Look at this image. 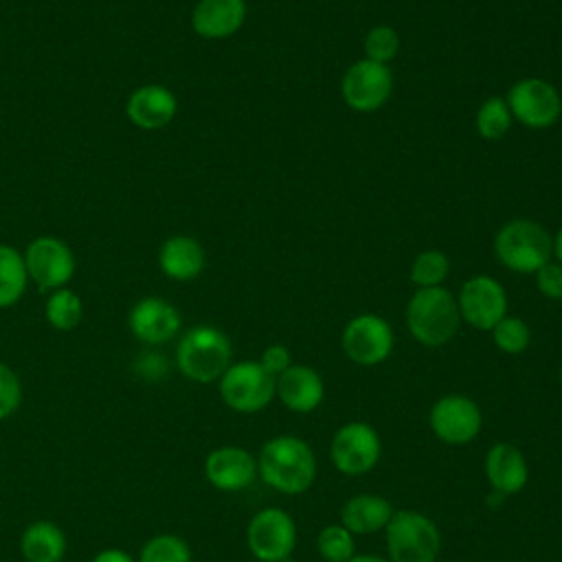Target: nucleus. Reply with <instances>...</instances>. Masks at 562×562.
Segmentation results:
<instances>
[{
    "mask_svg": "<svg viewBox=\"0 0 562 562\" xmlns=\"http://www.w3.org/2000/svg\"><path fill=\"white\" fill-rule=\"evenodd\" d=\"M257 472L274 492L299 496L312 487L318 463L305 439L296 435H277L261 446L257 454Z\"/></svg>",
    "mask_w": 562,
    "mask_h": 562,
    "instance_id": "nucleus-1",
    "label": "nucleus"
},
{
    "mask_svg": "<svg viewBox=\"0 0 562 562\" xmlns=\"http://www.w3.org/2000/svg\"><path fill=\"white\" fill-rule=\"evenodd\" d=\"M231 362V340L213 325H195L187 329L176 345V367L191 382H217Z\"/></svg>",
    "mask_w": 562,
    "mask_h": 562,
    "instance_id": "nucleus-2",
    "label": "nucleus"
},
{
    "mask_svg": "<svg viewBox=\"0 0 562 562\" xmlns=\"http://www.w3.org/2000/svg\"><path fill=\"white\" fill-rule=\"evenodd\" d=\"M461 325L457 299L441 285L419 288L406 305V327L424 347H441L454 338Z\"/></svg>",
    "mask_w": 562,
    "mask_h": 562,
    "instance_id": "nucleus-3",
    "label": "nucleus"
},
{
    "mask_svg": "<svg viewBox=\"0 0 562 562\" xmlns=\"http://www.w3.org/2000/svg\"><path fill=\"white\" fill-rule=\"evenodd\" d=\"M386 558L391 562H437L441 533L432 518L415 509H395L384 527Z\"/></svg>",
    "mask_w": 562,
    "mask_h": 562,
    "instance_id": "nucleus-4",
    "label": "nucleus"
},
{
    "mask_svg": "<svg viewBox=\"0 0 562 562\" xmlns=\"http://www.w3.org/2000/svg\"><path fill=\"white\" fill-rule=\"evenodd\" d=\"M498 261L514 272H536L553 255L551 235L531 220H512L494 237Z\"/></svg>",
    "mask_w": 562,
    "mask_h": 562,
    "instance_id": "nucleus-5",
    "label": "nucleus"
},
{
    "mask_svg": "<svg viewBox=\"0 0 562 562\" xmlns=\"http://www.w3.org/2000/svg\"><path fill=\"white\" fill-rule=\"evenodd\" d=\"M217 384L222 402L241 415L259 413L277 397V378L270 375L259 360L231 362Z\"/></svg>",
    "mask_w": 562,
    "mask_h": 562,
    "instance_id": "nucleus-6",
    "label": "nucleus"
},
{
    "mask_svg": "<svg viewBox=\"0 0 562 562\" xmlns=\"http://www.w3.org/2000/svg\"><path fill=\"white\" fill-rule=\"evenodd\" d=\"M296 522L281 507L259 509L246 527V547L259 562H285L296 547Z\"/></svg>",
    "mask_w": 562,
    "mask_h": 562,
    "instance_id": "nucleus-7",
    "label": "nucleus"
},
{
    "mask_svg": "<svg viewBox=\"0 0 562 562\" xmlns=\"http://www.w3.org/2000/svg\"><path fill=\"white\" fill-rule=\"evenodd\" d=\"M382 457L380 432L367 422L342 424L329 443V459L345 476L369 474Z\"/></svg>",
    "mask_w": 562,
    "mask_h": 562,
    "instance_id": "nucleus-8",
    "label": "nucleus"
},
{
    "mask_svg": "<svg viewBox=\"0 0 562 562\" xmlns=\"http://www.w3.org/2000/svg\"><path fill=\"white\" fill-rule=\"evenodd\" d=\"M428 426L439 441L448 446H468L483 430V413L472 397L450 393L430 406Z\"/></svg>",
    "mask_w": 562,
    "mask_h": 562,
    "instance_id": "nucleus-9",
    "label": "nucleus"
},
{
    "mask_svg": "<svg viewBox=\"0 0 562 562\" xmlns=\"http://www.w3.org/2000/svg\"><path fill=\"white\" fill-rule=\"evenodd\" d=\"M22 255L29 281H33L44 292L66 288L75 274V252L59 237L40 235L26 246Z\"/></svg>",
    "mask_w": 562,
    "mask_h": 562,
    "instance_id": "nucleus-10",
    "label": "nucleus"
},
{
    "mask_svg": "<svg viewBox=\"0 0 562 562\" xmlns=\"http://www.w3.org/2000/svg\"><path fill=\"white\" fill-rule=\"evenodd\" d=\"M340 345L351 362L360 367H375L391 356L395 336L382 316L360 314L345 325Z\"/></svg>",
    "mask_w": 562,
    "mask_h": 562,
    "instance_id": "nucleus-11",
    "label": "nucleus"
},
{
    "mask_svg": "<svg viewBox=\"0 0 562 562\" xmlns=\"http://www.w3.org/2000/svg\"><path fill=\"white\" fill-rule=\"evenodd\" d=\"M507 105L514 119L533 130H544L553 125L562 114V99L558 90L536 77L516 81L507 92Z\"/></svg>",
    "mask_w": 562,
    "mask_h": 562,
    "instance_id": "nucleus-12",
    "label": "nucleus"
},
{
    "mask_svg": "<svg viewBox=\"0 0 562 562\" xmlns=\"http://www.w3.org/2000/svg\"><path fill=\"white\" fill-rule=\"evenodd\" d=\"M342 99L356 112H373L386 103L393 90V72L386 64L360 59L342 77Z\"/></svg>",
    "mask_w": 562,
    "mask_h": 562,
    "instance_id": "nucleus-13",
    "label": "nucleus"
},
{
    "mask_svg": "<svg viewBox=\"0 0 562 562\" xmlns=\"http://www.w3.org/2000/svg\"><path fill=\"white\" fill-rule=\"evenodd\" d=\"M457 305L461 321L481 331H492V327L507 316V296L503 285L485 274L472 277L463 283Z\"/></svg>",
    "mask_w": 562,
    "mask_h": 562,
    "instance_id": "nucleus-14",
    "label": "nucleus"
},
{
    "mask_svg": "<svg viewBox=\"0 0 562 562\" xmlns=\"http://www.w3.org/2000/svg\"><path fill=\"white\" fill-rule=\"evenodd\" d=\"M127 325L132 336L138 342L147 347H158L176 338V334L180 331L182 318L178 307L167 299L143 296L132 305Z\"/></svg>",
    "mask_w": 562,
    "mask_h": 562,
    "instance_id": "nucleus-15",
    "label": "nucleus"
},
{
    "mask_svg": "<svg viewBox=\"0 0 562 562\" xmlns=\"http://www.w3.org/2000/svg\"><path fill=\"white\" fill-rule=\"evenodd\" d=\"M204 476L220 492H241L257 479V457L241 446H220L204 459Z\"/></svg>",
    "mask_w": 562,
    "mask_h": 562,
    "instance_id": "nucleus-16",
    "label": "nucleus"
},
{
    "mask_svg": "<svg viewBox=\"0 0 562 562\" xmlns=\"http://www.w3.org/2000/svg\"><path fill=\"white\" fill-rule=\"evenodd\" d=\"M485 479L496 496H514L525 490L529 481V465L522 450L509 441L490 446L485 454Z\"/></svg>",
    "mask_w": 562,
    "mask_h": 562,
    "instance_id": "nucleus-17",
    "label": "nucleus"
},
{
    "mask_svg": "<svg viewBox=\"0 0 562 562\" xmlns=\"http://www.w3.org/2000/svg\"><path fill=\"white\" fill-rule=\"evenodd\" d=\"M178 112L176 94L160 83H145L127 97L125 114L138 130L154 132L167 127Z\"/></svg>",
    "mask_w": 562,
    "mask_h": 562,
    "instance_id": "nucleus-18",
    "label": "nucleus"
},
{
    "mask_svg": "<svg viewBox=\"0 0 562 562\" xmlns=\"http://www.w3.org/2000/svg\"><path fill=\"white\" fill-rule=\"evenodd\" d=\"M277 397L288 411L305 415L323 404L325 382L316 369L292 362L277 378Z\"/></svg>",
    "mask_w": 562,
    "mask_h": 562,
    "instance_id": "nucleus-19",
    "label": "nucleus"
},
{
    "mask_svg": "<svg viewBox=\"0 0 562 562\" xmlns=\"http://www.w3.org/2000/svg\"><path fill=\"white\" fill-rule=\"evenodd\" d=\"M244 20V0H200L191 13V26L204 40L231 37L241 29Z\"/></svg>",
    "mask_w": 562,
    "mask_h": 562,
    "instance_id": "nucleus-20",
    "label": "nucleus"
},
{
    "mask_svg": "<svg viewBox=\"0 0 562 562\" xmlns=\"http://www.w3.org/2000/svg\"><path fill=\"white\" fill-rule=\"evenodd\" d=\"M204 248L195 237L171 235L158 250V266L173 281H191L204 270Z\"/></svg>",
    "mask_w": 562,
    "mask_h": 562,
    "instance_id": "nucleus-21",
    "label": "nucleus"
},
{
    "mask_svg": "<svg viewBox=\"0 0 562 562\" xmlns=\"http://www.w3.org/2000/svg\"><path fill=\"white\" fill-rule=\"evenodd\" d=\"M393 512L389 498L380 494H356L340 507V525L353 536H371L384 531Z\"/></svg>",
    "mask_w": 562,
    "mask_h": 562,
    "instance_id": "nucleus-22",
    "label": "nucleus"
},
{
    "mask_svg": "<svg viewBox=\"0 0 562 562\" xmlns=\"http://www.w3.org/2000/svg\"><path fill=\"white\" fill-rule=\"evenodd\" d=\"M66 549V533L53 520H33L20 536V553L26 562H61Z\"/></svg>",
    "mask_w": 562,
    "mask_h": 562,
    "instance_id": "nucleus-23",
    "label": "nucleus"
},
{
    "mask_svg": "<svg viewBox=\"0 0 562 562\" xmlns=\"http://www.w3.org/2000/svg\"><path fill=\"white\" fill-rule=\"evenodd\" d=\"M29 285V272L24 266V255L9 246L0 244V310L15 305Z\"/></svg>",
    "mask_w": 562,
    "mask_h": 562,
    "instance_id": "nucleus-24",
    "label": "nucleus"
},
{
    "mask_svg": "<svg viewBox=\"0 0 562 562\" xmlns=\"http://www.w3.org/2000/svg\"><path fill=\"white\" fill-rule=\"evenodd\" d=\"M44 318L53 329L70 331L83 318V301L70 288L53 290L44 303Z\"/></svg>",
    "mask_w": 562,
    "mask_h": 562,
    "instance_id": "nucleus-25",
    "label": "nucleus"
},
{
    "mask_svg": "<svg viewBox=\"0 0 562 562\" xmlns=\"http://www.w3.org/2000/svg\"><path fill=\"white\" fill-rule=\"evenodd\" d=\"M138 562H193L191 547L176 533L151 536L136 558Z\"/></svg>",
    "mask_w": 562,
    "mask_h": 562,
    "instance_id": "nucleus-26",
    "label": "nucleus"
},
{
    "mask_svg": "<svg viewBox=\"0 0 562 562\" xmlns=\"http://www.w3.org/2000/svg\"><path fill=\"white\" fill-rule=\"evenodd\" d=\"M316 549L325 562H347L356 555V536L340 522H334L318 531Z\"/></svg>",
    "mask_w": 562,
    "mask_h": 562,
    "instance_id": "nucleus-27",
    "label": "nucleus"
},
{
    "mask_svg": "<svg viewBox=\"0 0 562 562\" xmlns=\"http://www.w3.org/2000/svg\"><path fill=\"white\" fill-rule=\"evenodd\" d=\"M512 119L514 116L507 101L501 97H490L476 112V132L487 140H496L507 134V130L512 127Z\"/></svg>",
    "mask_w": 562,
    "mask_h": 562,
    "instance_id": "nucleus-28",
    "label": "nucleus"
},
{
    "mask_svg": "<svg viewBox=\"0 0 562 562\" xmlns=\"http://www.w3.org/2000/svg\"><path fill=\"white\" fill-rule=\"evenodd\" d=\"M492 340L494 345L509 356L522 353L531 342V329L522 318L505 316L492 327Z\"/></svg>",
    "mask_w": 562,
    "mask_h": 562,
    "instance_id": "nucleus-29",
    "label": "nucleus"
},
{
    "mask_svg": "<svg viewBox=\"0 0 562 562\" xmlns=\"http://www.w3.org/2000/svg\"><path fill=\"white\" fill-rule=\"evenodd\" d=\"M450 263L441 250H424L411 266V281L417 288H437L448 277Z\"/></svg>",
    "mask_w": 562,
    "mask_h": 562,
    "instance_id": "nucleus-30",
    "label": "nucleus"
},
{
    "mask_svg": "<svg viewBox=\"0 0 562 562\" xmlns=\"http://www.w3.org/2000/svg\"><path fill=\"white\" fill-rule=\"evenodd\" d=\"M397 50H400V37L386 24L373 26L364 37V55L369 61L389 64L397 55Z\"/></svg>",
    "mask_w": 562,
    "mask_h": 562,
    "instance_id": "nucleus-31",
    "label": "nucleus"
},
{
    "mask_svg": "<svg viewBox=\"0 0 562 562\" xmlns=\"http://www.w3.org/2000/svg\"><path fill=\"white\" fill-rule=\"evenodd\" d=\"M22 404L20 375L0 360V422L9 419Z\"/></svg>",
    "mask_w": 562,
    "mask_h": 562,
    "instance_id": "nucleus-32",
    "label": "nucleus"
},
{
    "mask_svg": "<svg viewBox=\"0 0 562 562\" xmlns=\"http://www.w3.org/2000/svg\"><path fill=\"white\" fill-rule=\"evenodd\" d=\"M536 285L538 290L553 301L562 299V263L547 261L536 270Z\"/></svg>",
    "mask_w": 562,
    "mask_h": 562,
    "instance_id": "nucleus-33",
    "label": "nucleus"
},
{
    "mask_svg": "<svg viewBox=\"0 0 562 562\" xmlns=\"http://www.w3.org/2000/svg\"><path fill=\"white\" fill-rule=\"evenodd\" d=\"M259 364L274 378H279L290 364H292V353L285 345L281 342H274V345H268L259 358Z\"/></svg>",
    "mask_w": 562,
    "mask_h": 562,
    "instance_id": "nucleus-34",
    "label": "nucleus"
},
{
    "mask_svg": "<svg viewBox=\"0 0 562 562\" xmlns=\"http://www.w3.org/2000/svg\"><path fill=\"white\" fill-rule=\"evenodd\" d=\"M134 369L145 378V380H158L167 373V360L162 353H156V351H145L136 358L134 362Z\"/></svg>",
    "mask_w": 562,
    "mask_h": 562,
    "instance_id": "nucleus-35",
    "label": "nucleus"
},
{
    "mask_svg": "<svg viewBox=\"0 0 562 562\" xmlns=\"http://www.w3.org/2000/svg\"><path fill=\"white\" fill-rule=\"evenodd\" d=\"M90 562H138L132 553L123 551V549H116V547H110V549H103L99 551Z\"/></svg>",
    "mask_w": 562,
    "mask_h": 562,
    "instance_id": "nucleus-36",
    "label": "nucleus"
},
{
    "mask_svg": "<svg viewBox=\"0 0 562 562\" xmlns=\"http://www.w3.org/2000/svg\"><path fill=\"white\" fill-rule=\"evenodd\" d=\"M347 562H391L389 558L384 555H375V553H356L351 560Z\"/></svg>",
    "mask_w": 562,
    "mask_h": 562,
    "instance_id": "nucleus-37",
    "label": "nucleus"
},
{
    "mask_svg": "<svg viewBox=\"0 0 562 562\" xmlns=\"http://www.w3.org/2000/svg\"><path fill=\"white\" fill-rule=\"evenodd\" d=\"M553 255H555L558 263H562V228H560L558 235L553 237Z\"/></svg>",
    "mask_w": 562,
    "mask_h": 562,
    "instance_id": "nucleus-38",
    "label": "nucleus"
},
{
    "mask_svg": "<svg viewBox=\"0 0 562 562\" xmlns=\"http://www.w3.org/2000/svg\"><path fill=\"white\" fill-rule=\"evenodd\" d=\"M560 382H562V364H560Z\"/></svg>",
    "mask_w": 562,
    "mask_h": 562,
    "instance_id": "nucleus-39",
    "label": "nucleus"
}]
</instances>
